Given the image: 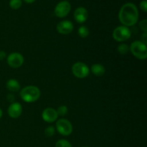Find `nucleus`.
<instances>
[{"mask_svg": "<svg viewBox=\"0 0 147 147\" xmlns=\"http://www.w3.org/2000/svg\"><path fill=\"white\" fill-rule=\"evenodd\" d=\"M8 115L12 119H17L20 117L22 113V106L20 103L14 102L9 105L7 109Z\"/></svg>", "mask_w": 147, "mask_h": 147, "instance_id": "11", "label": "nucleus"}, {"mask_svg": "<svg viewBox=\"0 0 147 147\" xmlns=\"http://www.w3.org/2000/svg\"><path fill=\"white\" fill-rule=\"evenodd\" d=\"M140 8L144 12L147 11V1L146 0H143L140 3Z\"/></svg>", "mask_w": 147, "mask_h": 147, "instance_id": "22", "label": "nucleus"}, {"mask_svg": "<svg viewBox=\"0 0 147 147\" xmlns=\"http://www.w3.org/2000/svg\"><path fill=\"white\" fill-rule=\"evenodd\" d=\"M56 129L60 134L67 136L73 132V125L67 119H60L56 122Z\"/></svg>", "mask_w": 147, "mask_h": 147, "instance_id": "5", "label": "nucleus"}, {"mask_svg": "<svg viewBox=\"0 0 147 147\" xmlns=\"http://www.w3.org/2000/svg\"><path fill=\"white\" fill-rule=\"evenodd\" d=\"M40 90L34 86H29L23 88L20 91V97L24 102L33 103L40 98Z\"/></svg>", "mask_w": 147, "mask_h": 147, "instance_id": "2", "label": "nucleus"}, {"mask_svg": "<svg viewBox=\"0 0 147 147\" xmlns=\"http://www.w3.org/2000/svg\"><path fill=\"white\" fill-rule=\"evenodd\" d=\"M141 39H142V42L144 43V44L146 45L147 44V32H144L142 34V37H141Z\"/></svg>", "mask_w": 147, "mask_h": 147, "instance_id": "23", "label": "nucleus"}, {"mask_svg": "<svg viewBox=\"0 0 147 147\" xmlns=\"http://www.w3.org/2000/svg\"><path fill=\"white\" fill-rule=\"evenodd\" d=\"M120 22L125 27H131L136 24L139 20V11L133 3H126L120 9L119 13Z\"/></svg>", "mask_w": 147, "mask_h": 147, "instance_id": "1", "label": "nucleus"}, {"mask_svg": "<svg viewBox=\"0 0 147 147\" xmlns=\"http://www.w3.org/2000/svg\"><path fill=\"white\" fill-rule=\"evenodd\" d=\"M24 1H25L26 3H27V4H32V3L34 2L36 0H24Z\"/></svg>", "mask_w": 147, "mask_h": 147, "instance_id": "26", "label": "nucleus"}, {"mask_svg": "<svg viewBox=\"0 0 147 147\" xmlns=\"http://www.w3.org/2000/svg\"><path fill=\"white\" fill-rule=\"evenodd\" d=\"M88 18V12L87 9L83 7L76 9L74 11V19L78 23L83 24Z\"/></svg>", "mask_w": 147, "mask_h": 147, "instance_id": "12", "label": "nucleus"}, {"mask_svg": "<svg viewBox=\"0 0 147 147\" xmlns=\"http://www.w3.org/2000/svg\"><path fill=\"white\" fill-rule=\"evenodd\" d=\"M129 50L134 57L139 60H145L147 57L146 45L142 41H134L131 43Z\"/></svg>", "mask_w": 147, "mask_h": 147, "instance_id": "3", "label": "nucleus"}, {"mask_svg": "<svg viewBox=\"0 0 147 147\" xmlns=\"http://www.w3.org/2000/svg\"><path fill=\"white\" fill-rule=\"evenodd\" d=\"M139 27L144 32H147V20L144 19V20H142L139 22Z\"/></svg>", "mask_w": 147, "mask_h": 147, "instance_id": "21", "label": "nucleus"}, {"mask_svg": "<svg viewBox=\"0 0 147 147\" xmlns=\"http://www.w3.org/2000/svg\"><path fill=\"white\" fill-rule=\"evenodd\" d=\"M58 116H65L68 112V109H67V106H60L57 108V109L56 110Z\"/></svg>", "mask_w": 147, "mask_h": 147, "instance_id": "19", "label": "nucleus"}, {"mask_svg": "<svg viewBox=\"0 0 147 147\" xmlns=\"http://www.w3.org/2000/svg\"><path fill=\"white\" fill-rule=\"evenodd\" d=\"M7 64L12 68H18L24 63V57L19 53H12L7 57Z\"/></svg>", "mask_w": 147, "mask_h": 147, "instance_id": "7", "label": "nucleus"}, {"mask_svg": "<svg viewBox=\"0 0 147 147\" xmlns=\"http://www.w3.org/2000/svg\"><path fill=\"white\" fill-rule=\"evenodd\" d=\"M82 147H89V146H82Z\"/></svg>", "mask_w": 147, "mask_h": 147, "instance_id": "28", "label": "nucleus"}, {"mask_svg": "<svg viewBox=\"0 0 147 147\" xmlns=\"http://www.w3.org/2000/svg\"><path fill=\"white\" fill-rule=\"evenodd\" d=\"M91 72L96 76L100 77V76H103L105 74L106 68H105V67L103 65L96 63V64H93L91 66Z\"/></svg>", "mask_w": 147, "mask_h": 147, "instance_id": "14", "label": "nucleus"}, {"mask_svg": "<svg viewBox=\"0 0 147 147\" xmlns=\"http://www.w3.org/2000/svg\"><path fill=\"white\" fill-rule=\"evenodd\" d=\"M58 117L57 111L53 108H46L42 113V118L47 123H53Z\"/></svg>", "mask_w": 147, "mask_h": 147, "instance_id": "9", "label": "nucleus"}, {"mask_svg": "<svg viewBox=\"0 0 147 147\" xmlns=\"http://www.w3.org/2000/svg\"><path fill=\"white\" fill-rule=\"evenodd\" d=\"M131 35L129 27L125 26H119L113 32V37L116 41L123 42L129 40Z\"/></svg>", "mask_w": 147, "mask_h": 147, "instance_id": "4", "label": "nucleus"}, {"mask_svg": "<svg viewBox=\"0 0 147 147\" xmlns=\"http://www.w3.org/2000/svg\"><path fill=\"white\" fill-rule=\"evenodd\" d=\"M55 147H73L71 144L65 139H60L55 144Z\"/></svg>", "mask_w": 147, "mask_h": 147, "instance_id": "18", "label": "nucleus"}, {"mask_svg": "<svg viewBox=\"0 0 147 147\" xmlns=\"http://www.w3.org/2000/svg\"><path fill=\"white\" fill-rule=\"evenodd\" d=\"M71 5L67 1H63L59 2L55 8V14L59 18H63L70 13Z\"/></svg>", "mask_w": 147, "mask_h": 147, "instance_id": "8", "label": "nucleus"}, {"mask_svg": "<svg viewBox=\"0 0 147 147\" xmlns=\"http://www.w3.org/2000/svg\"><path fill=\"white\" fill-rule=\"evenodd\" d=\"M22 5V0H10L9 7L12 9H19Z\"/></svg>", "mask_w": 147, "mask_h": 147, "instance_id": "16", "label": "nucleus"}, {"mask_svg": "<svg viewBox=\"0 0 147 147\" xmlns=\"http://www.w3.org/2000/svg\"><path fill=\"white\" fill-rule=\"evenodd\" d=\"M55 129L54 126H50L45 129V134L47 137H52L55 134Z\"/></svg>", "mask_w": 147, "mask_h": 147, "instance_id": "20", "label": "nucleus"}, {"mask_svg": "<svg viewBox=\"0 0 147 147\" xmlns=\"http://www.w3.org/2000/svg\"><path fill=\"white\" fill-rule=\"evenodd\" d=\"M74 26L69 20H63L57 24V30L61 34H69L73 32Z\"/></svg>", "mask_w": 147, "mask_h": 147, "instance_id": "10", "label": "nucleus"}, {"mask_svg": "<svg viewBox=\"0 0 147 147\" xmlns=\"http://www.w3.org/2000/svg\"><path fill=\"white\" fill-rule=\"evenodd\" d=\"M7 100H8V101L11 102V103H14V96L12 94V93H9V94L7 95Z\"/></svg>", "mask_w": 147, "mask_h": 147, "instance_id": "24", "label": "nucleus"}, {"mask_svg": "<svg viewBox=\"0 0 147 147\" xmlns=\"http://www.w3.org/2000/svg\"><path fill=\"white\" fill-rule=\"evenodd\" d=\"M7 90L11 92H17L20 89V84L15 79H9L6 83Z\"/></svg>", "mask_w": 147, "mask_h": 147, "instance_id": "13", "label": "nucleus"}, {"mask_svg": "<svg viewBox=\"0 0 147 147\" xmlns=\"http://www.w3.org/2000/svg\"><path fill=\"white\" fill-rule=\"evenodd\" d=\"M88 66L82 62H77L72 66V73L78 78H85L89 75Z\"/></svg>", "mask_w": 147, "mask_h": 147, "instance_id": "6", "label": "nucleus"}, {"mask_svg": "<svg viewBox=\"0 0 147 147\" xmlns=\"http://www.w3.org/2000/svg\"><path fill=\"white\" fill-rule=\"evenodd\" d=\"M6 57H7V55H6L5 52L2 51V50H0V61L4 60L6 58Z\"/></svg>", "mask_w": 147, "mask_h": 147, "instance_id": "25", "label": "nucleus"}, {"mask_svg": "<svg viewBox=\"0 0 147 147\" xmlns=\"http://www.w3.org/2000/svg\"><path fill=\"white\" fill-rule=\"evenodd\" d=\"M78 35L80 37H82V38H86V37H87L89 35L90 32H89L88 28L86 26L83 25L81 27H80V28L78 29Z\"/></svg>", "mask_w": 147, "mask_h": 147, "instance_id": "15", "label": "nucleus"}, {"mask_svg": "<svg viewBox=\"0 0 147 147\" xmlns=\"http://www.w3.org/2000/svg\"><path fill=\"white\" fill-rule=\"evenodd\" d=\"M2 115H3V112H2V110H1V109H0V119H1V118L2 117Z\"/></svg>", "mask_w": 147, "mask_h": 147, "instance_id": "27", "label": "nucleus"}, {"mask_svg": "<svg viewBox=\"0 0 147 147\" xmlns=\"http://www.w3.org/2000/svg\"><path fill=\"white\" fill-rule=\"evenodd\" d=\"M118 52L121 55H126L129 51V46L127 44H121L118 46Z\"/></svg>", "mask_w": 147, "mask_h": 147, "instance_id": "17", "label": "nucleus"}]
</instances>
